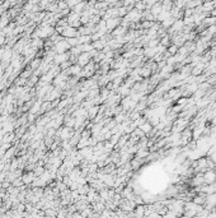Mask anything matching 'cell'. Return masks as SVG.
Segmentation results:
<instances>
[{"mask_svg": "<svg viewBox=\"0 0 216 218\" xmlns=\"http://www.w3.org/2000/svg\"><path fill=\"white\" fill-rule=\"evenodd\" d=\"M215 177H216V175L214 174V172H207V174L205 175V177H203V180H205L206 182L211 184V182L215 181Z\"/></svg>", "mask_w": 216, "mask_h": 218, "instance_id": "6da1fadb", "label": "cell"}]
</instances>
